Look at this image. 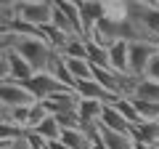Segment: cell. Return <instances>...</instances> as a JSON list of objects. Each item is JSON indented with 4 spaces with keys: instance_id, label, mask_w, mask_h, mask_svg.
I'll return each mask as SVG.
<instances>
[{
    "instance_id": "obj_16",
    "label": "cell",
    "mask_w": 159,
    "mask_h": 149,
    "mask_svg": "<svg viewBox=\"0 0 159 149\" xmlns=\"http://www.w3.org/2000/svg\"><path fill=\"white\" fill-rule=\"evenodd\" d=\"M6 56H8V64H11V80H19V83H21V80H29V77L34 74L32 67H29V64L24 61L16 51H13V48L6 53Z\"/></svg>"
},
{
    "instance_id": "obj_2",
    "label": "cell",
    "mask_w": 159,
    "mask_h": 149,
    "mask_svg": "<svg viewBox=\"0 0 159 149\" xmlns=\"http://www.w3.org/2000/svg\"><path fill=\"white\" fill-rule=\"evenodd\" d=\"M154 53H157V43H151V40H133L127 46V67H130L133 77H143L146 74V67H148Z\"/></svg>"
},
{
    "instance_id": "obj_17",
    "label": "cell",
    "mask_w": 159,
    "mask_h": 149,
    "mask_svg": "<svg viewBox=\"0 0 159 149\" xmlns=\"http://www.w3.org/2000/svg\"><path fill=\"white\" fill-rule=\"evenodd\" d=\"M133 96L143 99V101H157L159 104V83L148 80V77H138L135 88H133Z\"/></svg>"
},
{
    "instance_id": "obj_21",
    "label": "cell",
    "mask_w": 159,
    "mask_h": 149,
    "mask_svg": "<svg viewBox=\"0 0 159 149\" xmlns=\"http://www.w3.org/2000/svg\"><path fill=\"white\" fill-rule=\"evenodd\" d=\"M111 107L117 109L119 115L125 117L127 123H130V125H135V123H141V117H138V112H135V107H133V101L127 96H119V99H114L111 101Z\"/></svg>"
},
{
    "instance_id": "obj_34",
    "label": "cell",
    "mask_w": 159,
    "mask_h": 149,
    "mask_svg": "<svg viewBox=\"0 0 159 149\" xmlns=\"http://www.w3.org/2000/svg\"><path fill=\"white\" fill-rule=\"evenodd\" d=\"M125 6H135V3H143V0H122Z\"/></svg>"
},
{
    "instance_id": "obj_38",
    "label": "cell",
    "mask_w": 159,
    "mask_h": 149,
    "mask_svg": "<svg viewBox=\"0 0 159 149\" xmlns=\"http://www.w3.org/2000/svg\"><path fill=\"white\" fill-rule=\"evenodd\" d=\"M154 149H159V147H154Z\"/></svg>"
},
{
    "instance_id": "obj_1",
    "label": "cell",
    "mask_w": 159,
    "mask_h": 149,
    "mask_svg": "<svg viewBox=\"0 0 159 149\" xmlns=\"http://www.w3.org/2000/svg\"><path fill=\"white\" fill-rule=\"evenodd\" d=\"M11 48L29 64V67H32V72H48L51 56L56 53L43 37H21V35L13 37V46Z\"/></svg>"
},
{
    "instance_id": "obj_22",
    "label": "cell",
    "mask_w": 159,
    "mask_h": 149,
    "mask_svg": "<svg viewBox=\"0 0 159 149\" xmlns=\"http://www.w3.org/2000/svg\"><path fill=\"white\" fill-rule=\"evenodd\" d=\"M40 29H43V35H45L48 46H51L53 51H61V48H64V43H66V37H69L66 32H61V29H58V27H53L51 22H48L45 27H40Z\"/></svg>"
},
{
    "instance_id": "obj_14",
    "label": "cell",
    "mask_w": 159,
    "mask_h": 149,
    "mask_svg": "<svg viewBox=\"0 0 159 149\" xmlns=\"http://www.w3.org/2000/svg\"><path fill=\"white\" fill-rule=\"evenodd\" d=\"M64 59H88V46H85V37L82 35H69L66 43H64L61 51Z\"/></svg>"
},
{
    "instance_id": "obj_37",
    "label": "cell",
    "mask_w": 159,
    "mask_h": 149,
    "mask_svg": "<svg viewBox=\"0 0 159 149\" xmlns=\"http://www.w3.org/2000/svg\"><path fill=\"white\" fill-rule=\"evenodd\" d=\"M154 43H157V48H159V37H157V40H154Z\"/></svg>"
},
{
    "instance_id": "obj_23",
    "label": "cell",
    "mask_w": 159,
    "mask_h": 149,
    "mask_svg": "<svg viewBox=\"0 0 159 149\" xmlns=\"http://www.w3.org/2000/svg\"><path fill=\"white\" fill-rule=\"evenodd\" d=\"M27 133H29V131L13 125L11 120H3V123H0V141H21Z\"/></svg>"
},
{
    "instance_id": "obj_27",
    "label": "cell",
    "mask_w": 159,
    "mask_h": 149,
    "mask_svg": "<svg viewBox=\"0 0 159 149\" xmlns=\"http://www.w3.org/2000/svg\"><path fill=\"white\" fill-rule=\"evenodd\" d=\"M11 80V64H8V56H0V83Z\"/></svg>"
},
{
    "instance_id": "obj_29",
    "label": "cell",
    "mask_w": 159,
    "mask_h": 149,
    "mask_svg": "<svg viewBox=\"0 0 159 149\" xmlns=\"http://www.w3.org/2000/svg\"><path fill=\"white\" fill-rule=\"evenodd\" d=\"M11 149H29V144H27V136H24L21 141H16V144L11 147Z\"/></svg>"
},
{
    "instance_id": "obj_4",
    "label": "cell",
    "mask_w": 159,
    "mask_h": 149,
    "mask_svg": "<svg viewBox=\"0 0 159 149\" xmlns=\"http://www.w3.org/2000/svg\"><path fill=\"white\" fill-rule=\"evenodd\" d=\"M37 99L24 88V83L19 80H3L0 83V104L6 109H16V107H32Z\"/></svg>"
},
{
    "instance_id": "obj_10",
    "label": "cell",
    "mask_w": 159,
    "mask_h": 149,
    "mask_svg": "<svg viewBox=\"0 0 159 149\" xmlns=\"http://www.w3.org/2000/svg\"><path fill=\"white\" fill-rule=\"evenodd\" d=\"M127 40H114L109 46V69H114L117 74H130L127 67Z\"/></svg>"
},
{
    "instance_id": "obj_32",
    "label": "cell",
    "mask_w": 159,
    "mask_h": 149,
    "mask_svg": "<svg viewBox=\"0 0 159 149\" xmlns=\"http://www.w3.org/2000/svg\"><path fill=\"white\" fill-rule=\"evenodd\" d=\"M13 144H16V141H0V149H11Z\"/></svg>"
},
{
    "instance_id": "obj_12",
    "label": "cell",
    "mask_w": 159,
    "mask_h": 149,
    "mask_svg": "<svg viewBox=\"0 0 159 149\" xmlns=\"http://www.w3.org/2000/svg\"><path fill=\"white\" fill-rule=\"evenodd\" d=\"M98 136H101V141H103L106 149H133V147H135V138H133V136H127V133H117V131H111V128L101 125V123H98Z\"/></svg>"
},
{
    "instance_id": "obj_5",
    "label": "cell",
    "mask_w": 159,
    "mask_h": 149,
    "mask_svg": "<svg viewBox=\"0 0 159 149\" xmlns=\"http://www.w3.org/2000/svg\"><path fill=\"white\" fill-rule=\"evenodd\" d=\"M13 16L21 19V22L34 24V27H45L53 19V6L51 3H16L13 6Z\"/></svg>"
},
{
    "instance_id": "obj_3",
    "label": "cell",
    "mask_w": 159,
    "mask_h": 149,
    "mask_svg": "<svg viewBox=\"0 0 159 149\" xmlns=\"http://www.w3.org/2000/svg\"><path fill=\"white\" fill-rule=\"evenodd\" d=\"M24 88H27L29 93H32L37 101H43V99L53 96V93H64V91H72V88H66L64 83H58L56 77H53L51 72H34L29 80H21Z\"/></svg>"
},
{
    "instance_id": "obj_18",
    "label": "cell",
    "mask_w": 159,
    "mask_h": 149,
    "mask_svg": "<svg viewBox=\"0 0 159 149\" xmlns=\"http://www.w3.org/2000/svg\"><path fill=\"white\" fill-rule=\"evenodd\" d=\"M85 46H88V61L93 67H106L109 69V48L96 43V40H88V37H85Z\"/></svg>"
},
{
    "instance_id": "obj_19",
    "label": "cell",
    "mask_w": 159,
    "mask_h": 149,
    "mask_svg": "<svg viewBox=\"0 0 159 149\" xmlns=\"http://www.w3.org/2000/svg\"><path fill=\"white\" fill-rule=\"evenodd\" d=\"M64 64H66V69L72 72L74 80H90L93 77V67L88 59H64Z\"/></svg>"
},
{
    "instance_id": "obj_31",
    "label": "cell",
    "mask_w": 159,
    "mask_h": 149,
    "mask_svg": "<svg viewBox=\"0 0 159 149\" xmlns=\"http://www.w3.org/2000/svg\"><path fill=\"white\" fill-rule=\"evenodd\" d=\"M143 6H151V8H159V0H143Z\"/></svg>"
},
{
    "instance_id": "obj_26",
    "label": "cell",
    "mask_w": 159,
    "mask_h": 149,
    "mask_svg": "<svg viewBox=\"0 0 159 149\" xmlns=\"http://www.w3.org/2000/svg\"><path fill=\"white\" fill-rule=\"evenodd\" d=\"M13 37H16L13 32H3V35H0V56H6V53L11 51V46H13Z\"/></svg>"
},
{
    "instance_id": "obj_30",
    "label": "cell",
    "mask_w": 159,
    "mask_h": 149,
    "mask_svg": "<svg viewBox=\"0 0 159 149\" xmlns=\"http://www.w3.org/2000/svg\"><path fill=\"white\" fill-rule=\"evenodd\" d=\"M8 112H11V109H6L3 104H0V123H3V120H8Z\"/></svg>"
},
{
    "instance_id": "obj_6",
    "label": "cell",
    "mask_w": 159,
    "mask_h": 149,
    "mask_svg": "<svg viewBox=\"0 0 159 149\" xmlns=\"http://www.w3.org/2000/svg\"><path fill=\"white\" fill-rule=\"evenodd\" d=\"M77 93L74 91H64V93H53V96L43 99V107H45L48 115H61V112H74V107H77Z\"/></svg>"
},
{
    "instance_id": "obj_13",
    "label": "cell",
    "mask_w": 159,
    "mask_h": 149,
    "mask_svg": "<svg viewBox=\"0 0 159 149\" xmlns=\"http://www.w3.org/2000/svg\"><path fill=\"white\" fill-rule=\"evenodd\" d=\"M101 125L111 128V131H117V133H127V136H133V125H130V123H127L122 115H119V112L111 107V104H103V112H101Z\"/></svg>"
},
{
    "instance_id": "obj_9",
    "label": "cell",
    "mask_w": 159,
    "mask_h": 149,
    "mask_svg": "<svg viewBox=\"0 0 159 149\" xmlns=\"http://www.w3.org/2000/svg\"><path fill=\"white\" fill-rule=\"evenodd\" d=\"M103 16V3L101 0H82L80 3V22H82V37L96 27V22Z\"/></svg>"
},
{
    "instance_id": "obj_8",
    "label": "cell",
    "mask_w": 159,
    "mask_h": 149,
    "mask_svg": "<svg viewBox=\"0 0 159 149\" xmlns=\"http://www.w3.org/2000/svg\"><path fill=\"white\" fill-rule=\"evenodd\" d=\"M74 112H77V117H80V128L82 125H93V123H101L103 104L96 101V99H77Z\"/></svg>"
},
{
    "instance_id": "obj_28",
    "label": "cell",
    "mask_w": 159,
    "mask_h": 149,
    "mask_svg": "<svg viewBox=\"0 0 159 149\" xmlns=\"http://www.w3.org/2000/svg\"><path fill=\"white\" fill-rule=\"evenodd\" d=\"M48 149H69L64 141H48Z\"/></svg>"
},
{
    "instance_id": "obj_36",
    "label": "cell",
    "mask_w": 159,
    "mask_h": 149,
    "mask_svg": "<svg viewBox=\"0 0 159 149\" xmlns=\"http://www.w3.org/2000/svg\"><path fill=\"white\" fill-rule=\"evenodd\" d=\"M72 3H77V6H80V3H82V0H72Z\"/></svg>"
},
{
    "instance_id": "obj_7",
    "label": "cell",
    "mask_w": 159,
    "mask_h": 149,
    "mask_svg": "<svg viewBox=\"0 0 159 149\" xmlns=\"http://www.w3.org/2000/svg\"><path fill=\"white\" fill-rule=\"evenodd\" d=\"M74 93H77L80 99H96V101H101V104H111L114 99H119V96H114V93H109L103 85H98L93 77L90 80H77Z\"/></svg>"
},
{
    "instance_id": "obj_25",
    "label": "cell",
    "mask_w": 159,
    "mask_h": 149,
    "mask_svg": "<svg viewBox=\"0 0 159 149\" xmlns=\"http://www.w3.org/2000/svg\"><path fill=\"white\" fill-rule=\"evenodd\" d=\"M143 77H148V80H157V83H159V48H157V53L151 56V61H148L146 74H143Z\"/></svg>"
},
{
    "instance_id": "obj_11",
    "label": "cell",
    "mask_w": 159,
    "mask_h": 149,
    "mask_svg": "<svg viewBox=\"0 0 159 149\" xmlns=\"http://www.w3.org/2000/svg\"><path fill=\"white\" fill-rule=\"evenodd\" d=\"M133 138L146 147H159V120H141L133 125Z\"/></svg>"
},
{
    "instance_id": "obj_33",
    "label": "cell",
    "mask_w": 159,
    "mask_h": 149,
    "mask_svg": "<svg viewBox=\"0 0 159 149\" xmlns=\"http://www.w3.org/2000/svg\"><path fill=\"white\" fill-rule=\"evenodd\" d=\"M19 3H51V0H19Z\"/></svg>"
},
{
    "instance_id": "obj_24",
    "label": "cell",
    "mask_w": 159,
    "mask_h": 149,
    "mask_svg": "<svg viewBox=\"0 0 159 149\" xmlns=\"http://www.w3.org/2000/svg\"><path fill=\"white\" fill-rule=\"evenodd\" d=\"M45 117H48L45 107H43V104H40V101H34L32 107H29V123H27V128H29V131H32V128L37 125L40 120H45Z\"/></svg>"
},
{
    "instance_id": "obj_15",
    "label": "cell",
    "mask_w": 159,
    "mask_h": 149,
    "mask_svg": "<svg viewBox=\"0 0 159 149\" xmlns=\"http://www.w3.org/2000/svg\"><path fill=\"white\" fill-rule=\"evenodd\" d=\"M32 133H34V136H40L43 141H58V138H61V125L56 123V117H53V115H48L45 120H40L37 125L32 128Z\"/></svg>"
},
{
    "instance_id": "obj_35",
    "label": "cell",
    "mask_w": 159,
    "mask_h": 149,
    "mask_svg": "<svg viewBox=\"0 0 159 149\" xmlns=\"http://www.w3.org/2000/svg\"><path fill=\"white\" fill-rule=\"evenodd\" d=\"M3 32H8V24H3V22H0V35H3Z\"/></svg>"
},
{
    "instance_id": "obj_20",
    "label": "cell",
    "mask_w": 159,
    "mask_h": 149,
    "mask_svg": "<svg viewBox=\"0 0 159 149\" xmlns=\"http://www.w3.org/2000/svg\"><path fill=\"white\" fill-rule=\"evenodd\" d=\"M135 107L138 117L141 120H159V104L157 101H143V99H135V96H127Z\"/></svg>"
}]
</instances>
